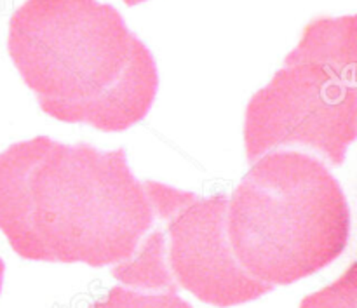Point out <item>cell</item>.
<instances>
[{
    "label": "cell",
    "instance_id": "obj_1",
    "mask_svg": "<svg viewBox=\"0 0 357 308\" xmlns=\"http://www.w3.org/2000/svg\"><path fill=\"white\" fill-rule=\"evenodd\" d=\"M152 223L145 183L124 148L37 136L0 153V230L23 260L122 263Z\"/></svg>",
    "mask_w": 357,
    "mask_h": 308
},
{
    "label": "cell",
    "instance_id": "obj_2",
    "mask_svg": "<svg viewBox=\"0 0 357 308\" xmlns=\"http://www.w3.org/2000/svg\"><path fill=\"white\" fill-rule=\"evenodd\" d=\"M7 51L45 115L103 132L128 131L152 110V51L112 3L26 0L9 21Z\"/></svg>",
    "mask_w": 357,
    "mask_h": 308
},
{
    "label": "cell",
    "instance_id": "obj_3",
    "mask_svg": "<svg viewBox=\"0 0 357 308\" xmlns=\"http://www.w3.org/2000/svg\"><path fill=\"white\" fill-rule=\"evenodd\" d=\"M351 236V209L326 164L272 150L229 197L227 237L237 263L264 284L288 286L333 263Z\"/></svg>",
    "mask_w": 357,
    "mask_h": 308
},
{
    "label": "cell",
    "instance_id": "obj_4",
    "mask_svg": "<svg viewBox=\"0 0 357 308\" xmlns=\"http://www.w3.org/2000/svg\"><path fill=\"white\" fill-rule=\"evenodd\" d=\"M357 20L317 17L303 30L244 117L248 162L281 148L312 150L333 166L344 164L357 138Z\"/></svg>",
    "mask_w": 357,
    "mask_h": 308
},
{
    "label": "cell",
    "instance_id": "obj_5",
    "mask_svg": "<svg viewBox=\"0 0 357 308\" xmlns=\"http://www.w3.org/2000/svg\"><path fill=\"white\" fill-rule=\"evenodd\" d=\"M153 223L129 260L112 267L121 284L139 291L185 289L208 305L229 308L271 293L243 270L227 237L229 195L201 197L159 181H143Z\"/></svg>",
    "mask_w": 357,
    "mask_h": 308
},
{
    "label": "cell",
    "instance_id": "obj_6",
    "mask_svg": "<svg viewBox=\"0 0 357 308\" xmlns=\"http://www.w3.org/2000/svg\"><path fill=\"white\" fill-rule=\"evenodd\" d=\"M91 308H194L174 293H152L115 286Z\"/></svg>",
    "mask_w": 357,
    "mask_h": 308
},
{
    "label": "cell",
    "instance_id": "obj_7",
    "mask_svg": "<svg viewBox=\"0 0 357 308\" xmlns=\"http://www.w3.org/2000/svg\"><path fill=\"white\" fill-rule=\"evenodd\" d=\"M357 274L356 263L338 281L314 295L307 296L300 308H356Z\"/></svg>",
    "mask_w": 357,
    "mask_h": 308
},
{
    "label": "cell",
    "instance_id": "obj_8",
    "mask_svg": "<svg viewBox=\"0 0 357 308\" xmlns=\"http://www.w3.org/2000/svg\"><path fill=\"white\" fill-rule=\"evenodd\" d=\"M3 274H6V265H3L2 258H0V293H2V286H3Z\"/></svg>",
    "mask_w": 357,
    "mask_h": 308
},
{
    "label": "cell",
    "instance_id": "obj_9",
    "mask_svg": "<svg viewBox=\"0 0 357 308\" xmlns=\"http://www.w3.org/2000/svg\"><path fill=\"white\" fill-rule=\"evenodd\" d=\"M143 2H149V0H124L126 6H129V7L138 6V3H143Z\"/></svg>",
    "mask_w": 357,
    "mask_h": 308
}]
</instances>
